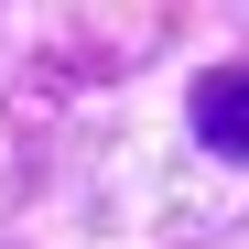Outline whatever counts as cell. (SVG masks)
Masks as SVG:
<instances>
[{"label":"cell","mask_w":249,"mask_h":249,"mask_svg":"<svg viewBox=\"0 0 249 249\" xmlns=\"http://www.w3.org/2000/svg\"><path fill=\"white\" fill-rule=\"evenodd\" d=\"M195 141L228 152V162H249V65H217L195 87Z\"/></svg>","instance_id":"1"}]
</instances>
